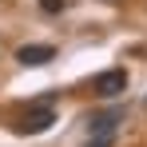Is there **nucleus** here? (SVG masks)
Returning a JSON list of instances; mask_svg holds the SVG:
<instances>
[{
	"mask_svg": "<svg viewBox=\"0 0 147 147\" xmlns=\"http://www.w3.org/2000/svg\"><path fill=\"white\" fill-rule=\"evenodd\" d=\"M16 60H20L24 68H44V64L56 60V48H52V44H24V48L16 52Z\"/></svg>",
	"mask_w": 147,
	"mask_h": 147,
	"instance_id": "3",
	"label": "nucleus"
},
{
	"mask_svg": "<svg viewBox=\"0 0 147 147\" xmlns=\"http://www.w3.org/2000/svg\"><path fill=\"white\" fill-rule=\"evenodd\" d=\"M64 8H68V0H40V12H48V16L64 12Z\"/></svg>",
	"mask_w": 147,
	"mask_h": 147,
	"instance_id": "6",
	"label": "nucleus"
},
{
	"mask_svg": "<svg viewBox=\"0 0 147 147\" xmlns=\"http://www.w3.org/2000/svg\"><path fill=\"white\" fill-rule=\"evenodd\" d=\"M123 88H127V72H123V68H107V72H99L96 84H92V92H96L99 99H115Z\"/></svg>",
	"mask_w": 147,
	"mask_h": 147,
	"instance_id": "1",
	"label": "nucleus"
},
{
	"mask_svg": "<svg viewBox=\"0 0 147 147\" xmlns=\"http://www.w3.org/2000/svg\"><path fill=\"white\" fill-rule=\"evenodd\" d=\"M115 143V131H92V139H88V147H111Z\"/></svg>",
	"mask_w": 147,
	"mask_h": 147,
	"instance_id": "5",
	"label": "nucleus"
},
{
	"mask_svg": "<svg viewBox=\"0 0 147 147\" xmlns=\"http://www.w3.org/2000/svg\"><path fill=\"white\" fill-rule=\"evenodd\" d=\"M123 119V111L119 107H111V111H99V115H92V119H88V127H92V131H115V123Z\"/></svg>",
	"mask_w": 147,
	"mask_h": 147,
	"instance_id": "4",
	"label": "nucleus"
},
{
	"mask_svg": "<svg viewBox=\"0 0 147 147\" xmlns=\"http://www.w3.org/2000/svg\"><path fill=\"white\" fill-rule=\"evenodd\" d=\"M52 123H56V111L52 107H36V111H28L24 119L16 123V131L20 135H40V131H48Z\"/></svg>",
	"mask_w": 147,
	"mask_h": 147,
	"instance_id": "2",
	"label": "nucleus"
}]
</instances>
